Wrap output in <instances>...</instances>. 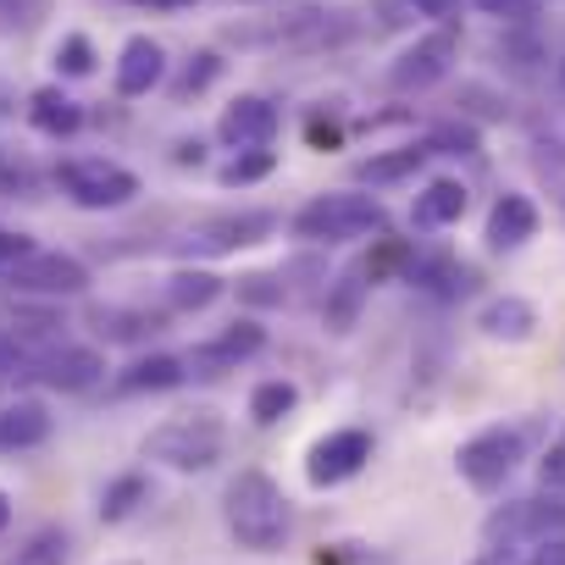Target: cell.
Here are the masks:
<instances>
[{
	"label": "cell",
	"mask_w": 565,
	"mask_h": 565,
	"mask_svg": "<svg viewBox=\"0 0 565 565\" xmlns=\"http://www.w3.org/2000/svg\"><path fill=\"white\" fill-rule=\"evenodd\" d=\"M366 460H372V433H366V427H333L328 438L311 444V455H306V482H311V488H339V482L361 477Z\"/></svg>",
	"instance_id": "9"
},
{
	"label": "cell",
	"mask_w": 565,
	"mask_h": 565,
	"mask_svg": "<svg viewBox=\"0 0 565 565\" xmlns=\"http://www.w3.org/2000/svg\"><path fill=\"white\" fill-rule=\"evenodd\" d=\"M411 7H416L422 18H433V23L444 29V23H455V12H460V0H411Z\"/></svg>",
	"instance_id": "37"
},
{
	"label": "cell",
	"mask_w": 565,
	"mask_h": 565,
	"mask_svg": "<svg viewBox=\"0 0 565 565\" xmlns=\"http://www.w3.org/2000/svg\"><path fill=\"white\" fill-rule=\"evenodd\" d=\"M233 289H238V300H244V306H255V311H271V306L289 300V282H282L277 271H244V277L233 282Z\"/></svg>",
	"instance_id": "30"
},
{
	"label": "cell",
	"mask_w": 565,
	"mask_h": 565,
	"mask_svg": "<svg viewBox=\"0 0 565 565\" xmlns=\"http://www.w3.org/2000/svg\"><path fill=\"white\" fill-rule=\"evenodd\" d=\"M427 161H433L427 139H422V145H399V150H377V156L355 161V183L388 189V183H405V178H416V172H422Z\"/></svg>",
	"instance_id": "19"
},
{
	"label": "cell",
	"mask_w": 565,
	"mask_h": 565,
	"mask_svg": "<svg viewBox=\"0 0 565 565\" xmlns=\"http://www.w3.org/2000/svg\"><path fill=\"white\" fill-rule=\"evenodd\" d=\"M7 526H12V499L0 493V532H7Z\"/></svg>",
	"instance_id": "42"
},
{
	"label": "cell",
	"mask_w": 565,
	"mask_h": 565,
	"mask_svg": "<svg viewBox=\"0 0 565 565\" xmlns=\"http://www.w3.org/2000/svg\"><path fill=\"white\" fill-rule=\"evenodd\" d=\"M537 482H543L548 493H565V438L543 449V460H537Z\"/></svg>",
	"instance_id": "34"
},
{
	"label": "cell",
	"mask_w": 565,
	"mask_h": 565,
	"mask_svg": "<svg viewBox=\"0 0 565 565\" xmlns=\"http://www.w3.org/2000/svg\"><path fill=\"white\" fill-rule=\"evenodd\" d=\"M271 172H277V150H233V161L216 167V183L222 189H249Z\"/></svg>",
	"instance_id": "26"
},
{
	"label": "cell",
	"mask_w": 565,
	"mask_h": 565,
	"mask_svg": "<svg viewBox=\"0 0 565 565\" xmlns=\"http://www.w3.org/2000/svg\"><path fill=\"white\" fill-rule=\"evenodd\" d=\"M145 7H156V12H183V7H194V0H145Z\"/></svg>",
	"instance_id": "41"
},
{
	"label": "cell",
	"mask_w": 565,
	"mask_h": 565,
	"mask_svg": "<svg viewBox=\"0 0 565 565\" xmlns=\"http://www.w3.org/2000/svg\"><path fill=\"white\" fill-rule=\"evenodd\" d=\"M466 205H471V189H466L460 178H433V183L416 194L411 222H416L422 233H433V227H455V222L466 216Z\"/></svg>",
	"instance_id": "17"
},
{
	"label": "cell",
	"mask_w": 565,
	"mask_h": 565,
	"mask_svg": "<svg viewBox=\"0 0 565 565\" xmlns=\"http://www.w3.org/2000/svg\"><path fill=\"white\" fill-rule=\"evenodd\" d=\"M526 559V548H488V554H477L471 565H521Z\"/></svg>",
	"instance_id": "40"
},
{
	"label": "cell",
	"mask_w": 565,
	"mask_h": 565,
	"mask_svg": "<svg viewBox=\"0 0 565 565\" xmlns=\"http://www.w3.org/2000/svg\"><path fill=\"white\" fill-rule=\"evenodd\" d=\"M521 565H565V537H548V543L526 548V559H521Z\"/></svg>",
	"instance_id": "36"
},
{
	"label": "cell",
	"mask_w": 565,
	"mask_h": 565,
	"mask_svg": "<svg viewBox=\"0 0 565 565\" xmlns=\"http://www.w3.org/2000/svg\"><path fill=\"white\" fill-rule=\"evenodd\" d=\"M23 255H29V238L12 233V227H0V266H12V260H23Z\"/></svg>",
	"instance_id": "38"
},
{
	"label": "cell",
	"mask_w": 565,
	"mask_h": 565,
	"mask_svg": "<svg viewBox=\"0 0 565 565\" xmlns=\"http://www.w3.org/2000/svg\"><path fill=\"white\" fill-rule=\"evenodd\" d=\"M40 377H45V388L84 394V388H95V383L106 377V355L89 350V344H62V350H51V355L40 361Z\"/></svg>",
	"instance_id": "14"
},
{
	"label": "cell",
	"mask_w": 565,
	"mask_h": 565,
	"mask_svg": "<svg viewBox=\"0 0 565 565\" xmlns=\"http://www.w3.org/2000/svg\"><path fill=\"white\" fill-rule=\"evenodd\" d=\"M388 227V211L372 200V194H317V200H306L300 211H295V222H289V233L295 238H306V244H361V238H372V233H383Z\"/></svg>",
	"instance_id": "3"
},
{
	"label": "cell",
	"mask_w": 565,
	"mask_h": 565,
	"mask_svg": "<svg viewBox=\"0 0 565 565\" xmlns=\"http://www.w3.org/2000/svg\"><path fill=\"white\" fill-rule=\"evenodd\" d=\"M117 565H139V559H117Z\"/></svg>",
	"instance_id": "43"
},
{
	"label": "cell",
	"mask_w": 565,
	"mask_h": 565,
	"mask_svg": "<svg viewBox=\"0 0 565 565\" xmlns=\"http://www.w3.org/2000/svg\"><path fill=\"white\" fill-rule=\"evenodd\" d=\"M222 289H227V277H216L211 266H178L167 277V306L183 311V317H194V311H211L222 300Z\"/></svg>",
	"instance_id": "18"
},
{
	"label": "cell",
	"mask_w": 565,
	"mask_h": 565,
	"mask_svg": "<svg viewBox=\"0 0 565 565\" xmlns=\"http://www.w3.org/2000/svg\"><path fill=\"white\" fill-rule=\"evenodd\" d=\"M12 289L18 295H45V300H67V295H84L89 289V266L78 255H62V249H29L23 260H12Z\"/></svg>",
	"instance_id": "8"
},
{
	"label": "cell",
	"mask_w": 565,
	"mask_h": 565,
	"mask_svg": "<svg viewBox=\"0 0 565 565\" xmlns=\"http://www.w3.org/2000/svg\"><path fill=\"white\" fill-rule=\"evenodd\" d=\"M295 405H300V388L289 377H266V383L249 388V422L255 427H277L282 416H295Z\"/></svg>",
	"instance_id": "24"
},
{
	"label": "cell",
	"mask_w": 565,
	"mask_h": 565,
	"mask_svg": "<svg viewBox=\"0 0 565 565\" xmlns=\"http://www.w3.org/2000/svg\"><path fill=\"white\" fill-rule=\"evenodd\" d=\"M161 78H167V51H161V40L134 34V40L122 45V56H117V95H122V100H139V95H150Z\"/></svg>",
	"instance_id": "13"
},
{
	"label": "cell",
	"mask_w": 565,
	"mask_h": 565,
	"mask_svg": "<svg viewBox=\"0 0 565 565\" xmlns=\"http://www.w3.org/2000/svg\"><path fill=\"white\" fill-rule=\"evenodd\" d=\"M477 328H482V339H493V344H526V339L537 333V306L521 300V295H499V300H488V306L477 311Z\"/></svg>",
	"instance_id": "16"
},
{
	"label": "cell",
	"mask_w": 565,
	"mask_h": 565,
	"mask_svg": "<svg viewBox=\"0 0 565 565\" xmlns=\"http://www.w3.org/2000/svg\"><path fill=\"white\" fill-rule=\"evenodd\" d=\"M222 521L238 548L249 554H277L289 537V499L266 471H238L222 493Z\"/></svg>",
	"instance_id": "1"
},
{
	"label": "cell",
	"mask_w": 565,
	"mask_h": 565,
	"mask_svg": "<svg viewBox=\"0 0 565 565\" xmlns=\"http://www.w3.org/2000/svg\"><path fill=\"white\" fill-rule=\"evenodd\" d=\"M145 493H150V482H145L139 471H128V477H117V482L100 493V515H106V521H128V515L145 504Z\"/></svg>",
	"instance_id": "29"
},
{
	"label": "cell",
	"mask_w": 565,
	"mask_h": 565,
	"mask_svg": "<svg viewBox=\"0 0 565 565\" xmlns=\"http://www.w3.org/2000/svg\"><path fill=\"white\" fill-rule=\"evenodd\" d=\"M23 366V350H18V339H7V333H0V377H12Z\"/></svg>",
	"instance_id": "39"
},
{
	"label": "cell",
	"mask_w": 565,
	"mask_h": 565,
	"mask_svg": "<svg viewBox=\"0 0 565 565\" xmlns=\"http://www.w3.org/2000/svg\"><path fill=\"white\" fill-rule=\"evenodd\" d=\"M29 117H34V128L40 134H51V139H67V134H78L84 128V106L67 95V89H34V100H29Z\"/></svg>",
	"instance_id": "22"
},
{
	"label": "cell",
	"mask_w": 565,
	"mask_h": 565,
	"mask_svg": "<svg viewBox=\"0 0 565 565\" xmlns=\"http://www.w3.org/2000/svg\"><path fill=\"white\" fill-rule=\"evenodd\" d=\"M477 12H488V18H521V12H532L537 0H471Z\"/></svg>",
	"instance_id": "35"
},
{
	"label": "cell",
	"mask_w": 565,
	"mask_h": 565,
	"mask_svg": "<svg viewBox=\"0 0 565 565\" xmlns=\"http://www.w3.org/2000/svg\"><path fill=\"white\" fill-rule=\"evenodd\" d=\"M548 537H565V499L559 493H532V499H510L482 521V543L488 548H537Z\"/></svg>",
	"instance_id": "4"
},
{
	"label": "cell",
	"mask_w": 565,
	"mask_h": 565,
	"mask_svg": "<svg viewBox=\"0 0 565 565\" xmlns=\"http://www.w3.org/2000/svg\"><path fill=\"white\" fill-rule=\"evenodd\" d=\"M266 233H277V216L271 211H227V216H205L189 227L183 249L189 255H233L244 244H260Z\"/></svg>",
	"instance_id": "11"
},
{
	"label": "cell",
	"mask_w": 565,
	"mask_h": 565,
	"mask_svg": "<svg viewBox=\"0 0 565 565\" xmlns=\"http://www.w3.org/2000/svg\"><path fill=\"white\" fill-rule=\"evenodd\" d=\"M189 377L178 355H139L128 372H117V394H167Z\"/></svg>",
	"instance_id": "21"
},
{
	"label": "cell",
	"mask_w": 565,
	"mask_h": 565,
	"mask_svg": "<svg viewBox=\"0 0 565 565\" xmlns=\"http://www.w3.org/2000/svg\"><path fill=\"white\" fill-rule=\"evenodd\" d=\"M100 333H111V339H145V333H161V317H145V311H100Z\"/></svg>",
	"instance_id": "33"
},
{
	"label": "cell",
	"mask_w": 565,
	"mask_h": 565,
	"mask_svg": "<svg viewBox=\"0 0 565 565\" xmlns=\"http://www.w3.org/2000/svg\"><path fill=\"white\" fill-rule=\"evenodd\" d=\"M537 205L526 200V194H499L493 200V211H488V227H482V238H488V249H521L526 238H537Z\"/></svg>",
	"instance_id": "15"
},
{
	"label": "cell",
	"mask_w": 565,
	"mask_h": 565,
	"mask_svg": "<svg viewBox=\"0 0 565 565\" xmlns=\"http://www.w3.org/2000/svg\"><path fill=\"white\" fill-rule=\"evenodd\" d=\"M51 438V411L40 399H18V405H0V449L18 455V449H40Z\"/></svg>",
	"instance_id": "20"
},
{
	"label": "cell",
	"mask_w": 565,
	"mask_h": 565,
	"mask_svg": "<svg viewBox=\"0 0 565 565\" xmlns=\"http://www.w3.org/2000/svg\"><path fill=\"white\" fill-rule=\"evenodd\" d=\"M455 62H460V34L444 23V29L422 34L416 45H405V51L388 62V89H394V95H427L433 84L449 78Z\"/></svg>",
	"instance_id": "7"
},
{
	"label": "cell",
	"mask_w": 565,
	"mask_h": 565,
	"mask_svg": "<svg viewBox=\"0 0 565 565\" xmlns=\"http://www.w3.org/2000/svg\"><path fill=\"white\" fill-rule=\"evenodd\" d=\"M372 244H377V249L355 266V271L366 277V289H372V282H383V277H394V271H405V266H411V255H416L405 238H383V233H377Z\"/></svg>",
	"instance_id": "28"
},
{
	"label": "cell",
	"mask_w": 565,
	"mask_h": 565,
	"mask_svg": "<svg viewBox=\"0 0 565 565\" xmlns=\"http://www.w3.org/2000/svg\"><path fill=\"white\" fill-rule=\"evenodd\" d=\"M260 350H266V328H260L255 317H238V322H227L216 339L194 344V350L183 355V366H189L194 377H222V372H238L244 361H255Z\"/></svg>",
	"instance_id": "10"
},
{
	"label": "cell",
	"mask_w": 565,
	"mask_h": 565,
	"mask_svg": "<svg viewBox=\"0 0 565 565\" xmlns=\"http://www.w3.org/2000/svg\"><path fill=\"white\" fill-rule=\"evenodd\" d=\"M227 449V422L211 411V405H194V411H178L167 416L150 438H145V460L167 466V471H211Z\"/></svg>",
	"instance_id": "2"
},
{
	"label": "cell",
	"mask_w": 565,
	"mask_h": 565,
	"mask_svg": "<svg viewBox=\"0 0 565 565\" xmlns=\"http://www.w3.org/2000/svg\"><path fill=\"white\" fill-rule=\"evenodd\" d=\"M56 183L62 194L78 205V211H122L139 200V178L106 156H73L56 167Z\"/></svg>",
	"instance_id": "5"
},
{
	"label": "cell",
	"mask_w": 565,
	"mask_h": 565,
	"mask_svg": "<svg viewBox=\"0 0 565 565\" xmlns=\"http://www.w3.org/2000/svg\"><path fill=\"white\" fill-rule=\"evenodd\" d=\"M222 67H227V62H222L216 51H194V56L183 62V73L172 78V100H194V95H205V89L222 78Z\"/></svg>",
	"instance_id": "27"
},
{
	"label": "cell",
	"mask_w": 565,
	"mask_h": 565,
	"mask_svg": "<svg viewBox=\"0 0 565 565\" xmlns=\"http://www.w3.org/2000/svg\"><path fill=\"white\" fill-rule=\"evenodd\" d=\"M427 150H433V156H477L482 139H477L471 122H444V128L427 134Z\"/></svg>",
	"instance_id": "31"
},
{
	"label": "cell",
	"mask_w": 565,
	"mask_h": 565,
	"mask_svg": "<svg viewBox=\"0 0 565 565\" xmlns=\"http://www.w3.org/2000/svg\"><path fill=\"white\" fill-rule=\"evenodd\" d=\"M56 73H62V78H89V73H95V45H89L84 34H67V40L56 45Z\"/></svg>",
	"instance_id": "32"
},
{
	"label": "cell",
	"mask_w": 565,
	"mask_h": 565,
	"mask_svg": "<svg viewBox=\"0 0 565 565\" xmlns=\"http://www.w3.org/2000/svg\"><path fill=\"white\" fill-rule=\"evenodd\" d=\"M361 300H366V277L350 266L339 282H328V300H322V322H328V333H350L355 317H361Z\"/></svg>",
	"instance_id": "23"
},
{
	"label": "cell",
	"mask_w": 565,
	"mask_h": 565,
	"mask_svg": "<svg viewBox=\"0 0 565 565\" xmlns=\"http://www.w3.org/2000/svg\"><path fill=\"white\" fill-rule=\"evenodd\" d=\"M277 128H282V111H277L266 95H238V100H227L222 117H216V139H222L227 150H271Z\"/></svg>",
	"instance_id": "12"
},
{
	"label": "cell",
	"mask_w": 565,
	"mask_h": 565,
	"mask_svg": "<svg viewBox=\"0 0 565 565\" xmlns=\"http://www.w3.org/2000/svg\"><path fill=\"white\" fill-rule=\"evenodd\" d=\"M67 554H73V537L62 526H40L29 543H18L0 565H67Z\"/></svg>",
	"instance_id": "25"
},
{
	"label": "cell",
	"mask_w": 565,
	"mask_h": 565,
	"mask_svg": "<svg viewBox=\"0 0 565 565\" xmlns=\"http://www.w3.org/2000/svg\"><path fill=\"white\" fill-rule=\"evenodd\" d=\"M128 7H145V0H128Z\"/></svg>",
	"instance_id": "44"
},
{
	"label": "cell",
	"mask_w": 565,
	"mask_h": 565,
	"mask_svg": "<svg viewBox=\"0 0 565 565\" xmlns=\"http://www.w3.org/2000/svg\"><path fill=\"white\" fill-rule=\"evenodd\" d=\"M521 455H526L521 427H482L477 438H466V444L455 449V471H460L477 493H493V488L510 482V471L521 466Z\"/></svg>",
	"instance_id": "6"
}]
</instances>
